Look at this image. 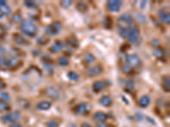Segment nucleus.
I'll list each match as a JSON object with an SVG mask.
<instances>
[{
  "label": "nucleus",
  "mask_w": 170,
  "mask_h": 127,
  "mask_svg": "<svg viewBox=\"0 0 170 127\" xmlns=\"http://www.w3.org/2000/svg\"><path fill=\"white\" fill-rule=\"evenodd\" d=\"M96 127H109L106 122H97L96 123Z\"/></svg>",
  "instance_id": "nucleus-38"
},
{
  "label": "nucleus",
  "mask_w": 170,
  "mask_h": 127,
  "mask_svg": "<svg viewBox=\"0 0 170 127\" xmlns=\"http://www.w3.org/2000/svg\"><path fill=\"white\" fill-rule=\"evenodd\" d=\"M8 108H9V106H8L6 102L3 101V100H0V113L4 112V111L7 110Z\"/></svg>",
  "instance_id": "nucleus-30"
},
{
  "label": "nucleus",
  "mask_w": 170,
  "mask_h": 127,
  "mask_svg": "<svg viewBox=\"0 0 170 127\" xmlns=\"http://www.w3.org/2000/svg\"><path fill=\"white\" fill-rule=\"evenodd\" d=\"M151 45L154 47H158V45H160V40L158 38H155L153 40H151Z\"/></svg>",
  "instance_id": "nucleus-37"
},
{
  "label": "nucleus",
  "mask_w": 170,
  "mask_h": 127,
  "mask_svg": "<svg viewBox=\"0 0 170 127\" xmlns=\"http://www.w3.org/2000/svg\"><path fill=\"white\" fill-rule=\"evenodd\" d=\"M61 28H62L61 24L59 21H55L45 28V33L50 37H55L61 32Z\"/></svg>",
  "instance_id": "nucleus-3"
},
{
  "label": "nucleus",
  "mask_w": 170,
  "mask_h": 127,
  "mask_svg": "<svg viewBox=\"0 0 170 127\" xmlns=\"http://www.w3.org/2000/svg\"><path fill=\"white\" fill-rule=\"evenodd\" d=\"M163 87L165 88L166 91H169L170 89V77L169 76H166V77H164L163 79Z\"/></svg>",
  "instance_id": "nucleus-24"
},
{
  "label": "nucleus",
  "mask_w": 170,
  "mask_h": 127,
  "mask_svg": "<svg viewBox=\"0 0 170 127\" xmlns=\"http://www.w3.org/2000/svg\"><path fill=\"white\" fill-rule=\"evenodd\" d=\"M146 4H147V2H146V1H143V2L140 4V7H141V9H144V7H145Z\"/></svg>",
  "instance_id": "nucleus-43"
},
{
  "label": "nucleus",
  "mask_w": 170,
  "mask_h": 127,
  "mask_svg": "<svg viewBox=\"0 0 170 127\" xmlns=\"http://www.w3.org/2000/svg\"><path fill=\"white\" fill-rule=\"evenodd\" d=\"M135 18L138 20L139 23L144 24V23L146 22V17H145L144 14H135Z\"/></svg>",
  "instance_id": "nucleus-25"
},
{
  "label": "nucleus",
  "mask_w": 170,
  "mask_h": 127,
  "mask_svg": "<svg viewBox=\"0 0 170 127\" xmlns=\"http://www.w3.org/2000/svg\"><path fill=\"white\" fill-rule=\"evenodd\" d=\"M77 10L80 11V12H85V11H87L88 7H87V5H85L84 4L80 3V4H78L77 5Z\"/></svg>",
  "instance_id": "nucleus-32"
},
{
  "label": "nucleus",
  "mask_w": 170,
  "mask_h": 127,
  "mask_svg": "<svg viewBox=\"0 0 170 127\" xmlns=\"http://www.w3.org/2000/svg\"><path fill=\"white\" fill-rule=\"evenodd\" d=\"M151 102V98L150 97L147 95H144L142 96L139 100V105L141 107V108H146Z\"/></svg>",
  "instance_id": "nucleus-14"
},
{
  "label": "nucleus",
  "mask_w": 170,
  "mask_h": 127,
  "mask_svg": "<svg viewBox=\"0 0 170 127\" xmlns=\"http://www.w3.org/2000/svg\"><path fill=\"white\" fill-rule=\"evenodd\" d=\"M0 97H1V99H2L3 101L4 102H8L10 100V96H9V94L8 92H2V93L0 94Z\"/></svg>",
  "instance_id": "nucleus-33"
},
{
  "label": "nucleus",
  "mask_w": 170,
  "mask_h": 127,
  "mask_svg": "<svg viewBox=\"0 0 170 127\" xmlns=\"http://www.w3.org/2000/svg\"><path fill=\"white\" fill-rule=\"evenodd\" d=\"M24 4H25L26 6H27L28 8H30V9H33L34 7L37 6V4L34 1H30V0H26L25 2H24Z\"/></svg>",
  "instance_id": "nucleus-34"
},
{
  "label": "nucleus",
  "mask_w": 170,
  "mask_h": 127,
  "mask_svg": "<svg viewBox=\"0 0 170 127\" xmlns=\"http://www.w3.org/2000/svg\"><path fill=\"white\" fill-rule=\"evenodd\" d=\"M12 21L14 23H20L22 21V16L20 14H15L12 16Z\"/></svg>",
  "instance_id": "nucleus-29"
},
{
  "label": "nucleus",
  "mask_w": 170,
  "mask_h": 127,
  "mask_svg": "<svg viewBox=\"0 0 170 127\" xmlns=\"http://www.w3.org/2000/svg\"><path fill=\"white\" fill-rule=\"evenodd\" d=\"M126 62L127 64H128L131 68H137L141 64V59L137 54H130L126 56Z\"/></svg>",
  "instance_id": "nucleus-4"
},
{
  "label": "nucleus",
  "mask_w": 170,
  "mask_h": 127,
  "mask_svg": "<svg viewBox=\"0 0 170 127\" xmlns=\"http://www.w3.org/2000/svg\"><path fill=\"white\" fill-rule=\"evenodd\" d=\"M9 127H22V126L20 124L19 122H14L9 125Z\"/></svg>",
  "instance_id": "nucleus-40"
},
{
  "label": "nucleus",
  "mask_w": 170,
  "mask_h": 127,
  "mask_svg": "<svg viewBox=\"0 0 170 127\" xmlns=\"http://www.w3.org/2000/svg\"><path fill=\"white\" fill-rule=\"evenodd\" d=\"M67 76L71 81H73V82H76L79 79V75L77 74L74 71H69L67 74Z\"/></svg>",
  "instance_id": "nucleus-23"
},
{
  "label": "nucleus",
  "mask_w": 170,
  "mask_h": 127,
  "mask_svg": "<svg viewBox=\"0 0 170 127\" xmlns=\"http://www.w3.org/2000/svg\"><path fill=\"white\" fill-rule=\"evenodd\" d=\"M139 37V31L136 27H132L128 33L127 39L131 43H136L138 42Z\"/></svg>",
  "instance_id": "nucleus-7"
},
{
  "label": "nucleus",
  "mask_w": 170,
  "mask_h": 127,
  "mask_svg": "<svg viewBox=\"0 0 170 127\" xmlns=\"http://www.w3.org/2000/svg\"><path fill=\"white\" fill-rule=\"evenodd\" d=\"M20 30L25 35L34 38L38 33V28L31 20H24L20 24Z\"/></svg>",
  "instance_id": "nucleus-2"
},
{
  "label": "nucleus",
  "mask_w": 170,
  "mask_h": 127,
  "mask_svg": "<svg viewBox=\"0 0 170 127\" xmlns=\"http://www.w3.org/2000/svg\"><path fill=\"white\" fill-rule=\"evenodd\" d=\"M95 59L96 58H95V55L93 53H86L83 55V60L87 64L94 63L95 61Z\"/></svg>",
  "instance_id": "nucleus-19"
},
{
  "label": "nucleus",
  "mask_w": 170,
  "mask_h": 127,
  "mask_svg": "<svg viewBox=\"0 0 170 127\" xmlns=\"http://www.w3.org/2000/svg\"><path fill=\"white\" fill-rule=\"evenodd\" d=\"M15 43H17L18 44L23 45L26 43V40L25 38H23L22 36H20V35L15 36Z\"/></svg>",
  "instance_id": "nucleus-26"
},
{
  "label": "nucleus",
  "mask_w": 170,
  "mask_h": 127,
  "mask_svg": "<svg viewBox=\"0 0 170 127\" xmlns=\"http://www.w3.org/2000/svg\"><path fill=\"white\" fill-rule=\"evenodd\" d=\"M81 127H92L89 124H88V123H83L82 126H81Z\"/></svg>",
  "instance_id": "nucleus-44"
},
{
  "label": "nucleus",
  "mask_w": 170,
  "mask_h": 127,
  "mask_svg": "<svg viewBox=\"0 0 170 127\" xmlns=\"http://www.w3.org/2000/svg\"><path fill=\"white\" fill-rule=\"evenodd\" d=\"M103 72V69L101 65H94L92 67H89L86 70V73L88 74L89 76H96L101 75Z\"/></svg>",
  "instance_id": "nucleus-8"
},
{
  "label": "nucleus",
  "mask_w": 170,
  "mask_h": 127,
  "mask_svg": "<svg viewBox=\"0 0 170 127\" xmlns=\"http://www.w3.org/2000/svg\"><path fill=\"white\" fill-rule=\"evenodd\" d=\"M67 43H68L72 48H77V47L79 46V43H78L77 38H76L75 36H73V35L70 36L69 38H67Z\"/></svg>",
  "instance_id": "nucleus-20"
},
{
  "label": "nucleus",
  "mask_w": 170,
  "mask_h": 127,
  "mask_svg": "<svg viewBox=\"0 0 170 127\" xmlns=\"http://www.w3.org/2000/svg\"><path fill=\"white\" fill-rule=\"evenodd\" d=\"M105 87H106L105 83L101 81H96L93 84V89L95 92H100L101 91H103L105 89Z\"/></svg>",
  "instance_id": "nucleus-18"
},
{
  "label": "nucleus",
  "mask_w": 170,
  "mask_h": 127,
  "mask_svg": "<svg viewBox=\"0 0 170 127\" xmlns=\"http://www.w3.org/2000/svg\"><path fill=\"white\" fill-rule=\"evenodd\" d=\"M121 69L123 70V72H124V73H126V74H128V73H130V72L132 71L131 67H130L128 64H123V65L121 66Z\"/></svg>",
  "instance_id": "nucleus-31"
},
{
  "label": "nucleus",
  "mask_w": 170,
  "mask_h": 127,
  "mask_svg": "<svg viewBox=\"0 0 170 127\" xmlns=\"http://www.w3.org/2000/svg\"><path fill=\"white\" fill-rule=\"evenodd\" d=\"M68 127H77V126H76L75 124H73V123H71V124L68 125Z\"/></svg>",
  "instance_id": "nucleus-45"
},
{
  "label": "nucleus",
  "mask_w": 170,
  "mask_h": 127,
  "mask_svg": "<svg viewBox=\"0 0 170 127\" xmlns=\"http://www.w3.org/2000/svg\"><path fill=\"white\" fill-rule=\"evenodd\" d=\"M47 127H59V124L55 120H50L47 122Z\"/></svg>",
  "instance_id": "nucleus-35"
},
{
  "label": "nucleus",
  "mask_w": 170,
  "mask_h": 127,
  "mask_svg": "<svg viewBox=\"0 0 170 127\" xmlns=\"http://www.w3.org/2000/svg\"><path fill=\"white\" fill-rule=\"evenodd\" d=\"M153 53H154V55H155L156 57H158V58L162 57V56L165 55V52H164L163 49H161L160 48H157L154 50Z\"/></svg>",
  "instance_id": "nucleus-28"
},
{
  "label": "nucleus",
  "mask_w": 170,
  "mask_h": 127,
  "mask_svg": "<svg viewBox=\"0 0 170 127\" xmlns=\"http://www.w3.org/2000/svg\"><path fill=\"white\" fill-rule=\"evenodd\" d=\"M1 121L4 124H8V125H10L14 122H15L14 118H13V115L11 113H9V114H4L1 117Z\"/></svg>",
  "instance_id": "nucleus-16"
},
{
  "label": "nucleus",
  "mask_w": 170,
  "mask_h": 127,
  "mask_svg": "<svg viewBox=\"0 0 170 127\" xmlns=\"http://www.w3.org/2000/svg\"><path fill=\"white\" fill-rule=\"evenodd\" d=\"M108 119V115L104 112H96L94 114V120L98 122H105Z\"/></svg>",
  "instance_id": "nucleus-15"
},
{
  "label": "nucleus",
  "mask_w": 170,
  "mask_h": 127,
  "mask_svg": "<svg viewBox=\"0 0 170 127\" xmlns=\"http://www.w3.org/2000/svg\"><path fill=\"white\" fill-rule=\"evenodd\" d=\"M146 120L148 121H150V122H151V124H152V125H156V122H155V121L154 120H152L151 117H146Z\"/></svg>",
  "instance_id": "nucleus-42"
},
{
  "label": "nucleus",
  "mask_w": 170,
  "mask_h": 127,
  "mask_svg": "<svg viewBox=\"0 0 170 127\" xmlns=\"http://www.w3.org/2000/svg\"><path fill=\"white\" fill-rule=\"evenodd\" d=\"M0 65H1V64H0Z\"/></svg>",
  "instance_id": "nucleus-46"
},
{
  "label": "nucleus",
  "mask_w": 170,
  "mask_h": 127,
  "mask_svg": "<svg viewBox=\"0 0 170 127\" xmlns=\"http://www.w3.org/2000/svg\"><path fill=\"white\" fill-rule=\"evenodd\" d=\"M158 17L160 18V19L164 22V23H166V24H169L170 23V14L169 12V10L167 11V9H159L158 12Z\"/></svg>",
  "instance_id": "nucleus-9"
},
{
  "label": "nucleus",
  "mask_w": 170,
  "mask_h": 127,
  "mask_svg": "<svg viewBox=\"0 0 170 127\" xmlns=\"http://www.w3.org/2000/svg\"><path fill=\"white\" fill-rule=\"evenodd\" d=\"M44 68H46L45 70H50V74H52V73H53L54 69H53V67H52L51 65H50V64H44Z\"/></svg>",
  "instance_id": "nucleus-39"
},
{
  "label": "nucleus",
  "mask_w": 170,
  "mask_h": 127,
  "mask_svg": "<svg viewBox=\"0 0 170 127\" xmlns=\"http://www.w3.org/2000/svg\"><path fill=\"white\" fill-rule=\"evenodd\" d=\"M89 110V105H88L87 102H80L77 107H76V113L77 114H80V115H82V114H85Z\"/></svg>",
  "instance_id": "nucleus-10"
},
{
  "label": "nucleus",
  "mask_w": 170,
  "mask_h": 127,
  "mask_svg": "<svg viewBox=\"0 0 170 127\" xmlns=\"http://www.w3.org/2000/svg\"><path fill=\"white\" fill-rule=\"evenodd\" d=\"M52 104L50 101H41L38 102V104L36 105V108L38 110H41V111H46V110H49L51 108Z\"/></svg>",
  "instance_id": "nucleus-13"
},
{
  "label": "nucleus",
  "mask_w": 170,
  "mask_h": 127,
  "mask_svg": "<svg viewBox=\"0 0 170 127\" xmlns=\"http://www.w3.org/2000/svg\"><path fill=\"white\" fill-rule=\"evenodd\" d=\"M63 50V43L61 41H55V43L52 45L50 48V51L53 53H58Z\"/></svg>",
  "instance_id": "nucleus-12"
},
{
  "label": "nucleus",
  "mask_w": 170,
  "mask_h": 127,
  "mask_svg": "<svg viewBox=\"0 0 170 127\" xmlns=\"http://www.w3.org/2000/svg\"><path fill=\"white\" fill-rule=\"evenodd\" d=\"M0 13L4 15H9L11 14V9L7 4L6 1L0 0Z\"/></svg>",
  "instance_id": "nucleus-11"
},
{
  "label": "nucleus",
  "mask_w": 170,
  "mask_h": 127,
  "mask_svg": "<svg viewBox=\"0 0 170 127\" xmlns=\"http://www.w3.org/2000/svg\"><path fill=\"white\" fill-rule=\"evenodd\" d=\"M18 63V59H17V58H15L13 57L11 58H9V59H8L6 60V62H5V65H6L7 67H9V68H11V67H14V66H15L16 64Z\"/></svg>",
  "instance_id": "nucleus-21"
},
{
  "label": "nucleus",
  "mask_w": 170,
  "mask_h": 127,
  "mask_svg": "<svg viewBox=\"0 0 170 127\" xmlns=\"http://www.w3.org/2000/svg\"><path fill=\"white\" fill-rule=\"evenodd\" d=\"M122 4H123V2L119 0H109L107 3V9L110 12H118Z\"/></svg>",
  "instance_id": "nucleus-6"
},
{
  "label": "nucleus",
  "mask_w": 170,
  "mask_h": 127,
  "mask_svg": "<svg viewBox=\"0 0 170 127\" xmlns=\"http://www.w3.org/2000/svg\"><path fill=\"white\" fill-rule=\"evenodd\" d=\"M72 4V3L70 0H66V1H62L61 2V6L65 8V9H68Z\"/></svg>",
  "instance_id": "nucleus-36"
},
{
  "label": "nucleus",
  "mask_w": 170,
  "mask_h": 127,
  "mask_svg": "<svg viewBox=\"0 0 170 127\" xmlns=\"http://www.w3.org/2000/svg\"><path fill=\"white\" fill-rule=\"evenodd\" d=\"M117 26L119 34L123 38H127L128 31L134 27V20L132 16L128 14H123L117 19Z\"/></svg>",
  "instance_id": "nucleus-1"
},
{
  "label": "nucleus",
  "mask_w": 170,
  "mask_h": 127,
  "mask_svg": "<svg viewBox=\"0 0 170 127\" xmlns=\"http://www.w3.org/2000/svg\"><path fill=\"white\" fill-rule=\"evenodd\" d=\"M58 63L61 66H67L69 64V59L66 56H61L58 58Z\"/></svg>",
  "instance_id": "nucleus-22"
},
{
  "label": "nucleus",
  "mask_w": 170,
  "mask_h": 127,
  "mask_svg": "<svg viewBox=\"0 0 170 127\" xmlns=\"http://www.w3.org/2000/svg\"><path fill=\"white\" fill-rule=\"evenodd\" d=\"M125 87L128 91H132L134 88V83L132 80H127L125 82Z\"/></svg>",
  "instance_id": "nucleus-27"
},
{
  "label": "nucleus",
  "mask_w": 170,
  "mask_h": 127,
  "mask_svg": "<svg viewBox=\"0 0 170 127\" xmlns=\"http://www.w3.org/2000/svg\"><path fill=\"white\" fill-rule=\"evenodd\" d=\"M4 87H5V84H4V82L0 79V91H1L2 89L4 88Z\"/></svg>",
  "instance_id": "nucleus-41"
},
{
  "label": "nucleus",
  "mask_w": 170,
  "mask_h": 127,
  "mask_svg": "<svg viewBox=\"0 0 170 127\" xmlns=\"http://www.w3.org/2000/svg\"><path fill=\"white\" fill-rule=\"evenodd\" d=\"M100 103L104 107H110L112 104V99L109 96H103L100 99Z\"/></svg>",
  "instance_id": "nucleus-17"
},
{
  "label": "nucleus",
  "mask_w": 170,
  "mask_h": 127,
  "mask_svg": "<svg viewBox=\"0 0 170 127\" xmlns=\"http://www.w3.org/2000/svg\"><path fill=\"white\" fill-rule=\"evenodd\" d=\"M44 93L48 97H50L51 99H59L60 96H61L60 91L55 87H53V86L46 87L45 91H44Z\"/></svg>",
  "instance_id": "nucleus-5"
}]
</instances>
